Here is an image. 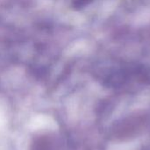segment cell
<instances>
[{
    "label": "cell",
    "mask_w": 150,
    "mask_h": 150,
    "mask_svg": "<svg viewBox=\"0 0 150 150\" xmlns=\"http://www.w3.org/2000/svg\"><path fill=\"white\" fill-rule=\"evenodd\" d=\"M29 128L33 131L55 130L57 128V124L52 117L45 114H39L32 118L29 122Z\"/></svg>",
    "instance_id": "6da1fadb"
},
{
    "label": "cell",
    "mask_w": 150,
    "mask_h": 150,
    "mask_svg": "<svg viewBox=\"0 0 150 150\" xmlns=\"http://www.w3.org/2000/svg\"><path fill=\"white\" fill-rule=\"evenodd\" d=\"M91 1L92 0H73V6L76 9H80L91 3Z\"/></svg>",
    "instance_id": "7a4b0ae2"
},
{
    "label": "cell",
    "mask_w": 150,
    "mask_h": 150,
    "mask_svg": "<svg viewBox=\"0 0 150 150\" xmlns=\"http://www.w3.org/2000/svg\"><path fill=\"white\" fill-rule=\"evenodd\" d=\"M5 121H6V119H5V116L4 114V112H2L0 111V128L5 124Z\"/></svg>",
    "instance_id": "3957f363"
}]
</instances>
